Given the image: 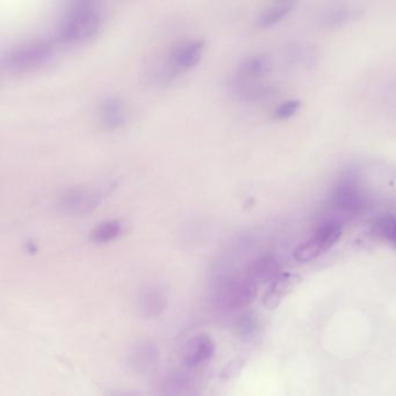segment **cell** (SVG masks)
Wrapping results in <instances>:
<instances>
[{
  "mask_svg": "<svg viewBox=\"0 0 396 396\" xmlns=\"http://www.w3.org/2000/svg\"><path fill=\"white\" fill-rule=\"evenodd\" d=\"M102 10L93 3L71 4L57 27V39L62 44H73L91 40L102 30Z\"/></svg>",
  "mask_w": 396,
  "mask_h": 396,
  "instance_id": "obj_1",
  "label": "cell"
},
{
  "mask_svg": "<svg viewBox=\"0 0 396 396\" xmlns=\"http://www.w3.org/2000/svg\"><path fill=\"white\" fill-rule=\"evenodd\" d=\"M54 53L49 41L30 40L11 48L3 59L5 69L11 73H25L44 66Z\"/></svg>",
  "mask_w": 396,
  "mask_h": 396,
  "instance_id": "obj_2",
  "label": "cell"
},
{
  "mask_svg": "<svg viewBox=\"0 0 396 396\" xmlns=\"http://www.w3.org/2000/svg\"><path fill=\"white\" fill-rule=\"evenodd\" d=\"M342 233L341 222L328 220L317 228L313 236L295 247L293 257L298 262H312L334 247L342 236Z\"/></svg>",
  "mask_w": 396,
  "mask_h": 396,
  "instance_id": "obj_3",
  "label": "cell"
},
{
  "mask_svg": "<svg viewBox=\"0 0 396 396\" xmlns=\"http://www.w3.org/2000/svg\"><path fill=\"white\" fill-rule=\"evenodd\" d=\"M331 206L342 215H357L365 208V196L359 180L353 172H346L338 179L330 196Z\"/></svg>",
  "mask_w": 396,
  "mask_h": 396,
  "instance_id": "obj_4",
  "label": "cell"
},
{
  "mask_svg": "<svg viewBox=\"0 0 396 396\" xmlns=\"http://www.w3.org/2000/svg\"><path fill=\"white\" fill-rule=\"evenodd\" d=\"M257 292V285L247 279V276L225 280L218 285V291L215 292V302L221 308L228 310L244 308L254 301Z\"/></svg>",
  "mask_w": 396,
  "mask_h": 396,
  "instance_id": "obj_5",
  "label": "cell"
},
{
  "mask_svg": "<svg viewBox=\"0 0 396 396\" xmlns=\"http://www.w3.org/2000/svg\"><path fill=\"white\" fill-rule=\"evenodd\" d=\"M102 201V193L88 187L75 186L63 191L56 200V206L63 214L78 216L95 211Z\"/></svg>",
  "mask_w": 396,
  "mask_h": 396,
  "instance_id": "obj_6",
  "label": "cell"
},
{
  "mask_svg": "<svg viewBox=\"0 0 396 396\" xmlns=\"http://www.w3.org/2000/svg\"><path fill=\"white\" fill-rule=\"evenodd\" d=\"M204 50V42L199 40L185 41L179 44L170 54L167 70L163 78L173 77L177 73H184L196 66L201 59Z\"/></svg>",
  "mask_w": 396,
  "mask_h": 396,
  "instance_id": "obj_7",
  "label": "cell"
},
{
  "mask_svg": "<svg viewBox=\"0 0 396 396\" xmlns=\"http://www.w3.org/2000/svg\"><path fill=\"white\" fill-rule=\"evenodd\" d=\"M215 342L211 336L206 334H198L193 337L182 355V364L187 368H196L208 363L215 355Z\"/></svg>",
  "mask_w": 396,
  "mask_h": 396,
  "instance_id": "obj_8",
  "label": "cell"
},
{
  "mask_svg": "<svg viewBox=\"0 0 396 396\" xmlns=\"http://www.w3.org/2000/svg\"><path fill=\"white\" fill-rule=\"evenodd\" d=\"M301 281V276L295 273H283L273 280L272 284L266 292L263 303L266 308L272 310L281 303L283 299L290 294L295 286Z\"/></svg>",
  "mask_w": 396,
  "mask_h": 396,
  "instance_id": "obj_9",
  "label": "cell"
},
{
  "mask_svg": "<svg viewBox=\"0 0 396 396\" xmlns=\"http://www.w3.org/2000/svg\"><path fill=\"white\" fill-rule=\"evenodd\" d=\"M230 91L241 100L257 102L273 95L274 88L271 85L263 84L259 80L242 79L234 77L229 84Z\"/></svg>",
  "mask_w": 396,
  "mask_h": 396,
  "instance_id": "obj_10",
  "label": "cell"
},
{
  "mask_svg": "<svg viewBox=\"0 0 396 396\" xmlns=\"http://www.w3.org/2000/svg\"><path fill=\"white\" fill-rule=\"evenodd\" d=\"M272 69L269 55L254 54L244 57L237 66L236 76L242 79L259 80Z\"/></svg>",
  "mask_w": 396,
  "mask_h": 396,
  "instance_id": "obj_11",
  "label": "cell"
},
{
  "mask_svg": "<svg viewBox=\"0 0 396 396\" xmlns=\"http://www.w3.org/2000/svg\"><path fill=\"white\" fill-rule=\"evenodd\" d=\"M99 117L104 126L109 129L124 127L127 121V112L124 102L115 97L104 99L99 107Z\"/></svg>",
  "mask_w": 396,
  "mask_h": 396,
  "instance_id": "obj_12",
  "label": "cell"
},
{
  "mask_svg": "<svg viewBox=\"0 0 396 396\" xmlns=\"http://www.w3.org/2000/svg\"><path fill=\"white\" fill-rule=\"evenodd\" d=\"M279 276V265L271 256H262L247 266V278L256 285L264 284Z\"/></svg>",
  "mask_w": 396,
  "mask_h": 396,
  "instance_id": "obj_13",
  "label": "cell"
},
{
  "mask_svg": "<svg viewBox=\"0 0 396 396\" xmlns=\"http://www.w3.org/2000/svg\"><path fill=\"white\" fill-rule=\"evenodd\" d=\"M298 6V3L295 1H281L276 3L266 8L262 15H259L258 25L262 28H269L272 26L279 23L281 20H284L287 15H291Z\"/></svg>",
  "mask_w": 396,
  "mask_h": 396,
  "instance_id": "obj_14",
  "label": "cell"
},
{
  "mask_svg": "<svg viewBox=\"0 0 396 396\" xmlns=\"http://www.w3.org/2000/svg\"><path fill=\"white\" fill-rule=\"evenodd\" d=\"M122 232L124 225L119 220H109L102 222L98 227H95V229L91 234V240L95 243H109L120 237Z\"/></svg>",
  "mask_w": 396,
  "mask_h": 396,
  "instance_id": "obj_15",
  "label": "cell"
},
{
  "mask_svg": "<svg viewBox=\"0 0 396 396\" xmlns=\"http://www.w3.org/2000/svg\"><path fill=\"white\" fill-rule=\"evenodd\" d=\"M375 229L380 236L396 247V218L392 215H384L375 222Z\"/></svg>",
  "mask_w": 396,
  "mask_h": 396,
  "instance_id": "obj_16",
  "label": "cell"
},
{
  "mask_svg": "<svg viewBox=\"0 0 396 396\" xmlns=\"http://www.w3.org/2000/svg\"><path fill=\"white\" fill-rule=\"evenodd\" d=\"M300 107H301L300 100H296V99L287 100V102H283L276 107V111H274V117L276 120H287L298 113Z\"/></svg>",
  "mask_w": 396,
  "mask_h": 396,
  "instance_id": "obj_17",
  "label": "cell"
},
{
  "mask_svg": "<svg viewBox=\"0 0 396 396\" xmlns=\"http://www.w3.org/2000/svg\"><path fill=\"white\" fill-rule=\"evenodd\" d=\"M353 17H355V13H353L352 10L337 8V10L330 12L324 19V21L328 26H341L350 21V19H352Z\"/></svg>",
  "mask_w": 396,
  "mask_h": 396,
  "instance_id": "obj_18",
  "label": "cell"
},
{
  "mask_svg": "<svg viewBox=\"0 0 396 396\" xmlns=\"http://www.w3.org/2000/svg\"><path fill=\"white\" fill-rule=\"evenodd\" d=\"M256 327H257L256 319L250 314H247L241 319L238 326H237V330L240 332L241 336L247 337V336L254 334Z\"/></svg>",
  "mask_w": 396,
  "mask_h": 396,
  "instance_id": "obj_19",
  "label": "cell"
}]
</instances>
